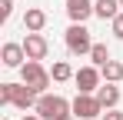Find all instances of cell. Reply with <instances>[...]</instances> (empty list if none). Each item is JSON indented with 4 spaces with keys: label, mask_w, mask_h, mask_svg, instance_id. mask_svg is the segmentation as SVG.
I'll return each instance as SVG.
<instances>
[{
    "label": "cell",
    "mask_w": 123,
    "mask_h": 120,
    "mask_svg": "<svg viewBox=\"0 0 123 120\" xmlns=\"http://www.w3.org/2000/svg\"><path fill=\"white\" fill-rule=\"evenodd\" d=\"M3 120H10V117H3Z\"/></svg>",
    "instance_id": "44dd1931"
},
{
    "label": "cell",
    "mask_w": 123,
    "mask_h": 120,
    "mask_svg": "<svg viewBox=\"0 0 123 120\" xmlns=\"http://www.w3.org/2000/svg\"><path fill=\"white\" fill-rule=\"evenodd\" d=\"M110 27H113V37H117V40H123V10H120L113 20H110Z\"/></svg>",
    "instance_id": "2e32d148"
},
{
    "label": "cell",
    "mask_w": 123,
    "mask_h": 120,
    "mask_svg": "<svg viewBox=\"0 0 123 120\" xmlns=\"http://www.w3.org/2000/svg\"><path fill=\"white\" fill-rule=\"evenodd\" d=\"M20 120H43V117H40V113H23Z\"/></svg>",
    "instance_id": "d6986e66"
},
{
    "label": "cell",
    "mask_w": 123,
    "mask_h": 120,
    "mask_svg": "<svg viewBox=\"0 0 123 120\" xmlns=\"http://www.w3.org/2000/svg\"><path fill=\"white\" fill-rule=\"evenodd\" d=\"M23 60H27L23 43H3V47H0V63H3V67L20 70V67H23Z\"/></svg>",
    "instance_id": "52a82bcc"
},
{
    "label": "cell",
    "mask_w": 123,
    "mask_h": 120,
    "mask_svg": "<svg viewBox=\"0 0 123 120\" xmlns=\"http://www.w3.org/2000/svg\"><path fill=\"white\" fill-rule=\"evenodd\" d=\"M100 120H123V113L113 107V110H103V117H100Z\"/></svg>",
    "instance_id": "ac0fdd59"
},
{
    "label": "cell",
    "mask_w": 123,
    "mask_h": 120,
    "mask_svg": "<svg viewBox=\"0 0 123 120\" xmlns=\"http://www.w3.org/2000/svg\"><path fill=\"white\" fill-rule=\"evenodd\" d=\"M40 93H33L27 83H0V107H17V110H37Z\"/></svg>",
    "instance_id": "6da1fadb"
},
{
    "label": "cell",
    "mask_w": 123,
    "mask_h": 120,
    "mask_svg": "<svg viewBox=\"0 0 123 120\" xmlns=\"http://www.w3.org/2000/svg\"><path fill=\"white\" fill-rule=\"evenodd\" d=\"M63 40H67V50L70 53H90L93 50V40H90V30L83 27V23H70L67 27V33H63Z\"/></svg>",
    "instance_id": "277c9868"
},
{
    "label": "cell",
    "mask_w": 123,
    "mask_h": 120,
    "mask_svg": "<svg viewBox=\"0 0 123 120\" xmlns=\"http://www.w3.org/2000/svg\"><path fill=\"white\" fill-rule=\"evenodd\" d=\"M67 17L70 23H86L93 17V0H67Z\"/></svg>",
    "instance_id": "9c48e42d"
},
{
    "label": "cell",
    "mask_w": 123,
    "mask_h": 120,
    "mask_svg": "<svg viewBox=\"0 0 123 120\" xmlns=\"http://www.w3.org/2000/svg\"><path fill=\"white\" fill-rule=\"evenodd\" d=\"M50 80H53V77H50V70L43 67L40 60H27V63L20 67V83H27L33 93H47Z\"/></svg>",
    "instance_id": "7a4b0ae2"
},
{
    "label": "cell",
    "mask_w": 123,
    "mask_h": 120,
    "mask_svg": "<svg viewBox=\"0 0 123 120\" xmlns=\"http://www.w3.org/2000/svg\"><path fill=\"white\" fill-rule=\"evenodd\" d=\"M100 73H103L106 83H120V80H123V63H120V60H106V63L100 67Z\"/></svg>",
    "instance_id": "4fadbf2b"
},
{
    "label": "cell",
    "mask_w": 123,
    "mask_h": 120,
    "mask_svg": "<svg viewBox=\"0 0 123 120\" xmlns=\"http://www.w3.org/2000/svg\"><path fill=\"white\" fill-rule=\"evenodd\" d=\"M23 27H27V33H40L43 27H47V13H43L40 7H30L23 13Z\"/></svg>",
    "instance_id": "30bf717a"
},
{
    "label": "cell",
    "mask_w": 123,
    "mask_h": 120,
    "mask_svg": "<svg viewBox=\"0 0 123 120\" xmlns=\"http://www.w3.org/2000/svg\"><path fill=\"white\" fill-rule=\"evenodd\" d=\"M73 117H80V120L103 117V103L97 100V93H77L73 97Z\"/></svg>",
    "instance_id": "5b68a950"
},
{
    "label": "cell",
    "mask_w": 123,
    "mask_h": 120,
    "mask_svg": "<svg viewBox=\"0 0 123 120\" xmlns=\"http://www.w3.org/2000/svg\"><path fill=\"white\" fill-rule=\"evenodd\" d=\"M100 80H103V73H100V67H93V63H90V67H80V70L73 73V83H77L80 93H97L103 87Z\"/></svg>",
    "instance_id": "8992f818"
},
{
    "label": "cell",
    "mask_w": 123,
    "mask_h": 120,
    "mask_svg": "<svg viewBox=\"0 0 123 120\" xmlns=\"http://www.w3.org/2000/svg\"><path fill=\"white\" fill-rule=\"evenodd\" d=\"M23 50H27V60H43L50 53V43L43 33H27L23 37Z\"/></svg>",
    "instance_id": "ba28073f"
},
{
    "label": "cell",
    "mask_w": 123,
    "mask_h": 120,
    "mask_svg": "<svg viewBox=\"0 0 123 120\" xmlns=\"http://www.w3.org/2000/svg\"><path fill=\"white\" fill-rule=\"evenodd\" d=\"M73 73H77V70H73L67 60H57V63L50 67V77L57 80V83H67V80H73Z\"/></svg>",
    "instance_id": "5bb4252c"
},
{
    "label": "cell",
    "mask_w": 123,
    "mask_h": 120,
    "mask_svg": "<svg viewBox=\"0 0 123 120\" xmlns=\"http://www.w3.org/2000/svg\"><path fill=\"white\" fill-rule=\"evenodd\" d=\"M90 60H93V67H103L106 60H113V57H110L106 43H93V50H90Z\"/></svg>",
    "instance_id": "9a60e30c"
},
{
    "label": "cell",
    "mask_w": 123,
    "mask_h": 120,
    "mask_svg": "<svg viewBox=\"0 0 123 120\" xmlns=\"http://www.w3.org/2000/svg\"><path fill=\"white\" fill-rule=\"evenodd\" d=\"M60 120H73V113H67V117H60Z\"/></svg>",
    "instance_id": "ffe728a7"
},
{
    "label": "cell",
    "mask_w": 123,
    "mask_h": 120,
    "mask_svg": "<svg viewBox=\"0 0 123 120\" xmlns=\"http://www.w3.org/2000/svg\"><path fill=\"white\" fill-rule=\"evenodd\" d=\"M37 113H40L43 120H60V117H67V113H73V100L60 97V93H40Z\"/></svg>",
    "instance_id": "3957f363"
},
{
    "label": "cell",
    "mask_w": 123,
    "mask_h": 120,
    "mask_svg": "<svg viewBox=\"0 0 123 120\" xmlns=\"http://www.w3.org/2000/svg\"><path fill=\"white\" fill-rule=\"evenodd\" d=\"M13 13V0H0V23H7Z\"/></svg>",
    "instance_id": "e0dca14e"
},
{
    "label": "cell",
    "mask_w": 123,
    "mask_h": 120,
    "mask_svg": "<svg viewBox=\"0 0 123 120\" xmlns=\"http://www.w3.org/2000/svg\"><path fill=\"white\" fill-rule=\"evenodd\" d=\"M97 100L103 103V110H113V107L120 103V87H117V83H103L100 90H97Z\"/></svg>",
    "instance_id": "8fae6325"
},
{
    "label": "cell",
    "mask_w": 123,
    "mask_h": 120,
    "mask_svg": "<svg viewBox=\"0 0 123 120\" xmlns=\"http://www.w3.org/2000/svg\"><path fill=\"white\" fill-rule=\"evenodd\" d=\"M120 7H123V0H120Z\"/></svg>",
    "instance_id": "7402d4cb"
},
{
    "label": "cell",
    "mask_w": 123,
    "mask_h": 120,
    "mask_svg": "<svg viewBox=\"0 0 123 120\" xmlns=\"http://www.w3.org/2000/svg\"><path fill=\"white\" fill-rule=\"evenodd\" d=\"M117 13H120V0H93V17L113 20Z\"/></svg>",
    "instance_id": "7c38bea8"
}]
</instances>
